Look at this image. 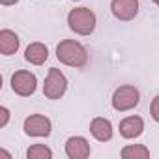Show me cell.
Returning <instances> with one entry per match:
<instances>
[{
  "instance_id": "cell-1",
  "label": "cell",
  "mask_w": 159,
  "mask_h": 159,
  "mask_svg": "<svg viewBox=\"0 0 159 159\" xmlns=\"http://www.w3.org/2000/svg\"><path fill=\"white\" fill-rule=\"evenodd\" d=\"M56 58L60 64L69 67H84L88 62V51L83 43L75 39H64L56 47Z\"/></svg>"
},
{
  "instance_id": "cell-2",
  "label": "cell",
  "mask_w": 159,
  "mask_h": 159,
  "mask_svg": "<svg viewBox=\"0 0 159 159\" xmlns=\"http://www.w3.org/2000/svg\"><path fill=\"white\" fill-rule=\"evenodd\" d=\"M67 25L79 36H90L96 30L98 19L90 8H75L67 13Z\"/></svg>"
},
{
  "instance_id": "cell-3",
  "label": "cell",
  "mask_w": 159,
  "mask_h": 159,
  "mask_svg": "<svg viewBox=\"0 0 159 159\" xmlns=\"http://www.w3.org/2000/svg\"><path fill=\"white\" fill-rule=\"evenodd\" d=\"M139 101H140V94L133 84H122L112 94V109L118 112L135 109L139 105Z\"/></svg>"
},
{
  "instance_id": "cell-4",
  "label": "cell",
  "mask_w": 159,
  "mask_h": 159,
  "mask_svg": "<svg viewBox=\"0 0 159 159\" xmlns=\"http://www.w3.org/2000/svg\"><path fill=\"white\" fill-rule=\"evenodd\" d=\"M67 90V79L58 67H51L45 83H43V94L47 99H60Z\"/></svg>"
},
{
  "instance_id": "cell-5",
  "label": "cell",
  "mask_w": 159,
  "mask_h": 159,
  "mask_svg": "<svg viewBox=\"0 0 159 159\" xmlns=\"http://www.w3.org/2000/svg\"><path fill=\"white\" fill-rule=\"evenodd\" d=\"M38 88V79L34 73L26 71V69H19L11 75V90L21 96V98H28L36 92Z\"/></svg>"
},
{
  "instance_id": "cell-6",
  "label": "cell",
  "mask_w": 159,
  "mask_h": 159,
  "mask_svg": "<svg viewBox=\"0 0 159 159\" xmlns=\"http://www.w3.org/2000/svg\"><path fill=\"white\" fill-rule=\"evenodd\" d=\"M23 129H25V133L28 137H49L51 129H52V124L43 114H30L25 120Z\"/></svg>"
},
{
  "instance_id": "cell-7",
  "label": "cell",
  "mask_w": 159,
  "mask_h": 159,
  "mask_svg": "<svg viewBox=\"0 0 159 159\" xmlns=\"http://www.w3.org/2000/svg\"><path fill=\"white\" fill-rule=\"evenodd\" d=\"M111 11L118 21H133L139 13V0H112Z\"/></svg>"
},
{
  "instance_id": "cell-8",
  "label": "cell",
  "mask_w": 159,
  "mask_h": 159,
  "mask_svg": "<svg viewBox=\"0 0 159 159\" xmlns=\"http://www.w3.org/2000/svg\"><path fill=\"white\" fill-rule=\"evenodd\" d=\"M90 152V144L84 137H69L66 140V155L69 159H86Z\"/></svg>"
},
{
  "instance_id": "cell-9",
  "label": "cell",
  "mask_w": 159,
  "mask_h": 159,
  "mask_svg": "<svg viewBox=\"0 0 159 159\" xmlns=\"http://www.w3.org/2000/svg\"><path fill=\"white\" fill-rule=\"evenodd\" d=\"M120 135L124 139H137L144 131V120L140 116H125L120 122Z\"/></svg>"
},
{
  "instance_id": "cell-10",
  "label": "cell",
  "mask_w": 159,
  "mask_h": 159,
  "mask_svg": "<svg viewBox=\"0 0 159 159\" xmlns=\"http://www.w3.org/2000/svg\"><path fill=\"white\" fill-rule=\"evenodd\" d=\"M90 133H92V137H94L96 140L107 142V140L112 139V124H111L107 118L98 116V118H94V120L90 122Z\"/></svg>"
},
{
  "instance_id": "cell-11",
  "label": "cell",
  "mask_w": 159,
  "mask_h": 159,
  "mask_svg": "<svg viewBox=\"0 0 159 159\" xmlns=\"http://www.w3.org/2000/svg\"><path fill=\"white\" fill-rule=\"evenodd\" d=\"M47 58H49V49H47V45H43L39 41L30 43L25 51V60L30 62L32 66H41L47 62Z\"/></svg>"
},
{
  "instance_id": "cell-12",
  "label": "cell",
  "mask_w": 159,
  "mask_h": 159,
  "mask_svg": "<svg viewBox=\"0 0 159 159\" xmlns=\"http://www.w3.org/2000/svg\"><path fill=\"white\" fill-rule=\"evenodd\" d=\"M19 36L8 28L0 30V52L4 56H10V54H15L19 51Z\"/></svg>"
},
{
  "instance_id": "cell-13",
  "label": "cell",
  "mask_w": 159,
  "mask_h": 159,
  "mask_svg": "<svg viewBox=\"0 0 159 159\" xmlns=\"http://www.w3.org/2000/svg\"><path fill=\"white\" fill-rule=\"evenodd\" d=\"M120 155L124 159H146V157H150V150L142 144H127L122 148Z\"/></svg>"
},
{
  "instance_id": "cell-14",
  "label": "cell",
  "mask_w": 159,
  "mask_h": 159,
  "mask_svg": "<svg viewBox=\"0 0 159 159\" xmlns=\"http://www.w3.org/2000/svg\"><path fill=\"white\" fill-rule=\"evenodd\" d=\"M26 157L28 159H51L52 157V150L45 144H34L26 150Z\"/></svg>"
},
{
  "instance_id": "cell-15",
  "label": "cell",
  "mask_w": 159,
  "mask_h": 159,
  "mask_svg": "<svg viewBox=\"0 0 159 159\" xmlns=\"http://www.w3.org/2000/svg\"><path fill=\"white\" fill-rule=\"evenodd\" d=\"M150 114H152V118L159 124V96H155V98L152 99V105H150Z\"/></svg>"
},
{
  "instance_id": "cell-16",
  "label": "cell",
  "mask_w": 159,
  "mask_h": 159,
  "mask_svg": "<svg viewBox=\"0 0 159 159\" xmlns=\"http://www.w3.org/2000/svg\"><path fill=\"white\" fill-rule=\"evenodd\" d=\"M10 120V111L8 107H0V127H6Z\"/></svg>"
},
{
  "instance_id": "cell-17",
  "label": "cell",
  "mask_w": 159,
  "mask_h": 159,
  "mask_svg": "<svg viewBox=\"0 0 159 159\" xmlns=\"http://www.w3.org/2000/svg\"><path fill=\"white\" fill-rule=\"evenodd\" d=\"M17 2H19V0H0V4H2V6H13Z\"/></svg>"
},
{
  "instance_id": "cell-18",
  "label": "cell",
  "mask_w": 159,
  "mask_h": 159,
  "mask_svg": "<svg viewBox=\"0 0 159 159\" xmlns=\"http://www.w3.org/2000/svg\"><path fill=\"white\" fill-rule=\"evenodd\" d=\"M0 155H2V157H6V159H11V155H10L6 150H0Z\"/></svg>"
},
{
  "instance_id": "cell-19",
  "label": "cell",
  "mask_w": 159,
  "mask_h": 159,
  "mask_svg": "<svg viewBox=\"0 0 159 159\" xmlns=\"http://www.w3.org/2000/svg\"><path fill=\"white\" fill-rule=\"evenodd\" d=\"M153 2H155V4H157V6H159V0H153Z\"/></svg>"
},
{
  "instance_id": "cell-20",
  "label": "cell",
  "mask_w": 159,
  "mask_h": 159,
  "mask_svg": "<svg viewBox=\"0 0 159 159\" xmlns=\"http://www.w3.org/2000/svg\"><path fill=\"white\" fill-rule=\"evenodd\" d=\"M75 2H77V0H75Z\"/></svg>"
}]
</instances>
